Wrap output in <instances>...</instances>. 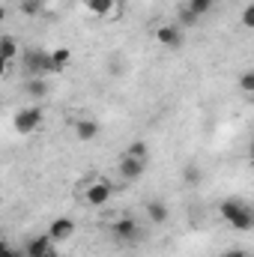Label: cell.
<instances>
[{"label": "cell", "mask_w": 254, "mask_h": 257, "mask_svg": "<svg viewBox=\"0 0 254 257\" xmlns=\"http://www.w3.org/2000/svg\"><path fill=\"white\" fill-rule=\"evenodd\" d=\"M221 218L233 227V230H239V233H248L254 224V215H251V206L245 203V200H239V197H227V200H221Z\"/></svg>", "instance_id": "6da1fadb"}, {"label": "cell", "mask_w": 254, "mask_h": 257, "mask_svg": "<svg viewBox=\"0 0 254 257\" xmlns=\"http://www.w3.org/2000/svg\"><path fill=\"white\" fill-rule=\"evenodd\" d=\"M42 123H45V111H42L39 102L24 105V108L15 111V117H12V128H15L18 135H33V132L42 128Z\"/></svg>", "instance_id": "7a4b0ae2"}, {"label": "cell", "mask_w": 254, "mask_h": 257, "mask_svg": "<svg viewBox=\"0 0 254 257\" xmlns=\"http://www.w3.org/2000/svg\"><path fill=\"white\" fill-rule=\"evenodd\" d=\"M114 197V186L111 183H105V180H90L87 186H84V203L87 206H105L108 200Z\"/></svg>", "instance_id": "3957f363"}, {"label": "cell", "mask_w": 254, "mask_h": 257, "mask_svg": "<svg viewBox=\"0 0 254 257\" xmlns=\"http://www.w3.org/2000/svg\"><path fill=\"white\" fill-rule=\"evenodd\" d=\"M24 69H27L30 78H45V75L51 72V57H48V51L30 48V51L24 54Z\"/></svg>", "instance_id": "277c9868"}, {"label": "cell", "mask_w": 254, "mask_h": 257, "mask_svg": "<svg viewBox=\"0 0 254 257\" xmlns=\"http://www.w3.org/2000/svg\"><path fill=\"white\" fill-rule=\"evenodd\" d=\"M111 230H114V236H117L120 242H138V239H141V224H138L135 218H129V215L117 218V221L111 224Z\"/></svg>", "instance_id": "5b68a950"}, {"label": "cell", "mask_w": 254, "mask_h": 257, "mask_svg": "<svg viewBox=\"0 0 254 257\" xmlns=\"http://www.w3.org/2000/svg\"><path fill=\"white\" fill-rule=\"evenodd\" d=\"M156 42L165 48H180L183 45V27L180 24H159L156 27Z\"/></svg>", "instance_id": "8992f818"}, {"label": "cell", "mask_w": 254, "mask_h": 257, "mask_svg": "<svg viewBox=\"0 0 254 257\" xmlns=\"http://www.w3.org/2000/svg\"><path fill=\"white\" fill-rule=\"evenodd\" d=\"M75 236V221L69 218V215H60V218H54L51 221V227H48V239L57 245V242H66V239H72Z\"/></svg>", "instance_id": "52a82bcc"}, {"label": "cell", "mask_w": 254, "mask_h": 257, "mask_svg": "<svg viewBox=\"0 0 254 257\" xmlns=\"http://www.w3.org/2000/svg\"><path fill=\"white\" fill-rule=\"evenodd\" d=\"M144 171H147V162L132 159V156H123V159H120V177H123L126 183L141 180V177H144Z\"/></svg>", "instance_id": "ba28073f"}, {"label": "cell", "mask_w": 254, "mask_h": 257, "mask_svg": "<svg viewBox=\"0 0 254 257\" xmlns=\"http://www.w3.org/2000/svg\"><path fill=\"white\" fill-rule=\"evenodd\" d=\"M147 218H150V224H168V218H171L168 203L165 200H150L147 203Z\"/></svg>", "instance_id": "9c48e42d"}, {"label": "cell", "mask_w": 254, "mask_h": 257, "mask_svg": "<svg viewBox=\"0 0 254 257\" xmlns=\"http://www.w3.org/2000/svg\"><path fill=\"white\" fill-rule=\"evenodd\" d=\"M24 93H27L33 102H42V99L48 96V81H45V78H30V81L24 84Z\"/></svg>", "instance_id": "30bf717a"}, {"label": "cell", "mask_w": 254, "mask_h": 257, "mask_svg": "<svg viewBox=\"0 0 254 257\" xmlns=\"http://www.w3.org/2000/svg\"><path fill=\"white\" fill-rule=\"evenodd\" d=\"M96 135H99V123H96V120L84 117V120L75 123V138H78V141H93Z\"/></svg>", "instance_id": "8fae6325"}, {"label": "cell", "mask_w": 254, "mask_h": 257, "mask_svg": "<svg viewBox=\"0 0 254 257\" xmlns=\"http://www.w3.org/2000/svg\"><path fill=\"white\" fill-rule=\"evenodd\" d=\"M114 6H117V0H84V9L90 12V15H111L114 12Z\"/></svg>", "instance_id": "7c38bea8"}, {"label": "cell", "mask_w": 254, "mask_h": 257, "mask_svg": "<svg viewBox=\"0 0 254 257\" xmlns=\"http://www.w3.org/2000/svg\"><path fill=\"white\" fill-rule=\"evenodd\" d=\"M48 245H54V242L48 239V233H42V236H33V239H27V245H24L21 251H24V257H36L39 251H45Z\"/></svg>", "instance_id": "4fadbf2b"}, {"label": "cell", "mask_w": 254, "mask_h": 257, "mask_svg": "<svg viewBox=\"0 0 254 257\" xmlns=\"http://www.w3.org/2000/svg\"><path fill=\"white\" fill-rule=\"evenodd\" d=\"M48 57H51V72H63L72 60V51L69 48H54V51H48Z\"/></svg>", "instance_id": "5bb4252c"}, {"label": "cell", "mask_w": 254, "mask_h": 257, "mask_svg": "<svg viewBox=\"0 0 254 257\" xmlns=\"http://www.w3.org/2000/svg\"><path fill=\"white\" fill-rule=\"evenodd\" d=\"M0 57H3L6 63H12V60L18 57V42H15L12 36H0Z\"/></svg>", "instance_id": "9a60e30c"}, {"label": "cell", "mask_w": 254, "mask_h": 257, "mask_svg": "<svg viewBox=\"0 0 254 257\" xmlns=\"http://www.w3.org/2000/svg\"><path fill=\"white\" fill-rule=\"evenodd\" d=\"M123 156H132V159H141V162H147V156H150V147L144 144V141H132L126 147V153Z\"/></svg>", "instance_id": "2e32d148"}, {"label": "cell", "mask_w": 254, "mask_h": 257, "mask_svg": "<svg viewBox=\"0 0 254 257\" xmlns=\"http://www.w3.org/2000/svg\"><path fill=\"white\" fill-rule=\"evenodd\" d=\"M18 9H21V15L33 18V15L42 12V0H18Z\"/></svg>", "instance_id": "e0dca14e"}, {"label": "cell", "mask_w": 254, "mask_h": 257, "mask_svg": "<svg viewBox=\"0 0 254 257\" xmlns=\"http://www.w3.org/2000/svg\"><path fill=\"white\" fill-rule=\"evenodd\" d=\"M212 6H215V0H189V9L197 15V18H203Z\"/></svg>", "instance_id": "ac0fdd59"}, {"label": "cell", "mask_w": 254, "mask_h": 257, "mask_svg": "<svg viewBox=\"0 0 254 257\" xmlns=\"http://www.w3.org/2000/svg\"><path fill=\"white\" fill-rule=\"evenodd\" d=\"M183 183H186V186H197V183H200V168H197V165H186V168H183Z\"/></svg>", "instance_id": "d6986e66"}, {"label": "cell", "mask_w": 254, "mask_h": 257, "mask_svg": "<svg viewBox=\"0 0 254 257\" xmlns=\"http://www.w3.org/2000/svg\"><path fill=\"white\" fill-rule=\"evenodd\" d=\"M239 90L242 93H254V69H245L239 75Z\"/></svg>", "instance_id": "ffe728a7"}, {"label": "cell", "mask_w": 254, "mask_h": 257, "mask_svg": "<svg viewBox=\"0 0 254 257\" xmlns=\"http://www.w3.org/2000/svg\"><path fill=\"white\" fill-rule=\"evenodd\" d=\"M197 21H200V18L191 12L189 6H186V9H180V27H183V30H186V27H194Z\"/></svg>", "instance_id": "44dd1931"}, {"label": "cell", "mask_w": 254, "mask_h": 257, "mask_svg": "<svg viewBox=\"0 0 254 257\" xmlns=\"http://www.w3.org/2000/svg\"><path fill=\"white\" fill-rule=\"evenodd\" d=\"M242 24H245L248 30H251V27H254V6H251V3H248V6L242 9Z\"/></svg>", "instance_id": "7402d4cb"}, {"label": "cell", "mask_w": 254, "mask_h": 257, "mask_svg": "<svg viewBox=\"0 0 254 257\" xmlns=\"http://www.w3.org/2000/svg\"><path fill=\"white\" fill-rule=\"evenodd\" d=\"M0 257H24V251H21V248H12V245H9V248H6V251H3Z\"/></svg>", "instance_id": "603a6c76"}, {"label": "cell", "mask_w": 254, "mask_h": 257, "mask_svg": "<svg viewBox=\"0 0 254 257\" xmlns=\"http://www.w3.org/2000/svg\"><path fill=\"white\" fill-rule=\"evenodd\" d=\"M221 257H248V251H242V248H230V251H224Z\"/></svg>", "instance_id": "cb8c5ba5"}, {"label": "cell", "mask_w": 254, "mask_h": 257, "mask_svg": "<svg viewBox=\"0 0 254 257\" xmlns=\"http://www.w3.org/2000/svg\"><path fill=\"white\" fill-rule=\"evenodd\" d=\"M36 257H60V254H57V248H54V245H48L45 251H39Z\"/></svg>", "instance_id": "d4e9b609"}, {"label": "cell", "mask_w": 254, "mask_h": 257, "mask_svg": "<svg viewBox=\"0 0 254 257\" xmlns=\"http://www.w3.org/2000/svg\"><path fill=\"white\" fill-rule=\"evenodd\" d=\"M6 72H9V63H6V60H3V57H0V78H3V75H6Z\"/></svg>", "instance_id": "484cf974"}, {"label": "cell", "mask_w": 254, "mask_h": 257, "mask_svg": "<svg viewBox=\"0 0 254 257\" xmlns=\"http://www.w3.org/2000/svg\"><path fill=\"white\" fill-rule=\"evenodd\" d=\"M3 21H6V6L0 3V24H3Z\"/></svg>", "instance_id": "4316f807"}, {"label": "cell", "mask_w": 254, "mask_h": 257, "mask_svg": "<svg viewBox=\"0 0 254 257\" xmlns=\"http://www.w3.org/2000/svg\"><path fill=\"white\" fill-rule=\"evenodd\" d=\"M6 248H9V242H6V239H0V254H3Z\"/></svg>", "instance_id": "83f0119b"}]
</instances>
